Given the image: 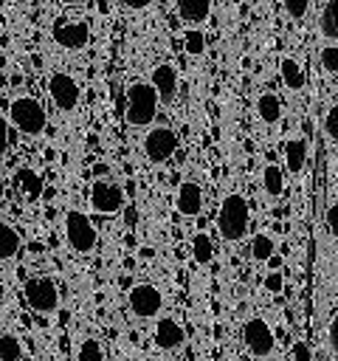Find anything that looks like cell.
Returning <instances> with one entry per match:
<instances>
[{
	"instance_id": "52a82bcc",
	"label": "cell",
	"mask_w": 338,
	"mask_h": 361,
	"mask_svg": "<svg viewBox=\"0 0 338 361\" xmlns=\"http://www.w3.org/2000/svg\"><path fill=\"white\" fill-rule=\"evenodd\" d=\"M48 96H51V102H54L62 113H70V110L79 107L82 87H79V82H76L70 73L56 71V73H51V79H48Z\"/></svg>"
},
{
	"instance_id": "d590c367",
	"label": "cell",
	"mask_w": 338,
	"mask_h": 361,
	"mask_svg": "<svg viewBox=\"0 0 338 361\" xmlns=\"http://www.w3.org/2000/svg\"><path fill=\"white\" fill-rule=\"evenodd\" d=\"M155 0H121V6H127V8H132V11H144V8H149Z\"/></svg>"
},
{
	"instance_id": "4fadbf2b",
	"label": "cell",
	"mask_w": 338,
	"mask_h": 361,
	"mask_svg": "<svg viewBox=\"0 0 338 361\" xmlns=\"http://www.w3.org/2000/svg\"><path fill=\"white\" fill-rule=\"evenodd\" d=\"M175 209L183 214V217H197L203 212V189L194 183V180H186L177 186L175 192Z\"/></svg>"
},
{
	"instance_id": "7c38bea8",
	"label": "cell",
	"mask_w": 338,
	"mask_h": 361,
	"mask_svg": "<svg viewBox=\"0 0 338 361\" xmlns=\"http://www.w3.org/2000/svg\"><path fill=\"white\" fill-rule=\"evenodd\" d=\"M149 85L155 87L158 99H161L163 104H169V102L175 99V93H177V71H175V65L158 62V65L152 68V73H149Z\"/></svg>"
},
{
	"instance_id": "5bb4252c",
	"label": "cell",
	"mask_w": 338,
	"mask_h": 361,
	"mask_svg": "<svg viewBox=\"0 0 338 361\" xmlns=\"http://www.w3.org/2000/svg\"><path fill=\"white\" fill-rule=\"evenodd\" d=\"M183 341H186V333H183V327L175 319H158V324H155V344L161 350H177V347H183Z\"/></svg>"
},
{
	"instance_id": "ba28073f",
	"label": "cell",
	"mask_w": 338,
	"mask_h": 361,
	"mask_svg": "<svg viewBox=\"0 0 338 361\" xmlns=\"http://www.w3.org/2000/svg\"><path fill=\"white\" fill-rule=\"evenodd\" d=\"M87 200H90V209L99 212V214H115L124 209V189L113 180H93L90 183V192H87Z\"/></svg>"
},
{
	"instance_id": "d6986e66",
	"label": "cell",
	"mask_w": 338,
	"mask_h": 361,
	"mask_svg": "<svg viewBox=\"0 0 338 361\" xmlns=\"http://www.w3.org/2000/svg\"><path fill=\"white\" fill-rule=\"evenodd\" d=\"M256 116L262 124H276L282 118V99L273 93V90H265L256 96Z\"/></svg>"
},
{
	"instance_id": "2e32d148",
	"label": "cell",
	"mask_w": 338,
	"mask_h": 361,
	"mask_svg": "<svg viewBox=\"0 0 338 361\" xmlns=\"http://www.w3.org/2000/svg\"><path fill=\"white\" fill-rule=\"evenodd\" d=\"M177 3V17L189 25H203L211 14V0H175Z\"/></svg>"
},
{
	"instance_id": "8d00e7d4",
	"label": "cell",
	"mask_w": 338,
	"mask_h": 361,
	"mask_svg": "<svg viewBox=\"0 0 338 361\" xmlns=\"http://www.w3.org/2000/svg\"><path fill=\"white\" fill-rule=\"evenodd\" d=\"M59 3H65V6H82V3H87V0H59Z\"/></svg>"
},
{
	"instance_id": "3957f363",
	"label": "cell",
	"mask_w": 338,
	"mask_h": 361,
	"mask_svg": "<svg viewBox=\"0 0 338 361\" xmlns=\"http://www.w3.org/2000/svg\"><path fill=\"white\" fill-rule=\"evenodd\" d=\"M8 121L23 135H28V138L42 135L45 133V124H48L45 110H42V104L34 96H17V99H11V104H8Z\"/></svg>"
},
{
	"instance_id": "8fae6325",
	"label": "cell",
	"mask_w": 338,
	"mask_h": 361,
	"mask_svg": "<svg viewBox=\"0 0 338 361\" xmlns=\"http://www.w3.org/2000/svg\"><path fill=\"white\" fill-rule=\"evenodd\" d=\"M242 341H245V347L254 358H268L273 353V344H276L273 330L268 327V322H262L256 316L242 324Z\"/></svg>"
},
{
	"instance_id": "44dd1931",
	"label": "cell",
	"mask_w": 338,
	"mask_h": 361,
	"mask_svg": "<svg viewBox=\"0 0 338 361\" xmlns=\"http://www.w3.org/2000/svg\"><path fill=\"white\" fill-rule=\"evenodd\" d=\"M262 189H265L268 197H279L284 192V172H282V166L268 164L262 169Z\"/></svg>"
},
{
	"instance_id": "f546056e",
	"label": "cell",
	"mask_w": 338,
	"mask_h": 361,
	"mask_svg": "<svg viewBox=\"0 0 338 361\" xmlns=\"http://www.w3.org/2000/svg\"><path fill=\"white\" fill-rule=\"evenodd\" d=\"M282 8L290 20H301L310 11V0H282Z\"/></svg>"
},
{
	"instance_id": "6da1fadb",
	"label": "cell",
	"mask_w": 338,
	"mask_h": 361,
	"mask_svg": "<svg viewBox=\"0 0 338 361\" xmlns=\"http://www.w3.org/2000/svg\"><path fill=\"white\" fill-rule=\"evenodd\" d=\"M248 223H251V209L248 200L239 192H228L217 209V231L225 243H239L248 234Z\"/></svg>"
},
{
	"instance_id": "7a4b0ae2",
	"label": "cell",
	"mask_w": 338,
	"mask_h": 361,
	"mask_svg": "<svg viewBox=\"0 0 338 361\" xmlns=\"http://www.w3.org/2000/svg\"><path fill=\"white\" fill-rule=\"evenodd\" d=\"M158 93L149 82H132L124 93V121L130 127H149L158 116Z\"/></svg>"
},
{
	"instance_id": "f1b7e54d",
	"label": "cell",
	"mask_w": 338,
	"mask_h": 361,
	"mask_svg": "<svg viewBox=\"0 0 338 361\" xmlns=\"http://www.w3.org/2000/svg\"><path fill=\"white\" fill-rule=\"evenodd\" d=\"M76 361H104V350L96 338H84L76 350Z\"/></svg>"
},
{
	"instance_id": "e575fe53",
	"label": "cell",
	"mask_w": 338,
	"mask_h": 361,
	"mask_svg": "<svg viewBox=\"0 0 338 361\" xmlns=\"http://www.w3.org/2000/svg\"><path fill=\"white\" fill-rule=\"evenodd\" d=\"M8 149V121L0 116V155H6Z\"/></svg>"
},
{
	"instance_id": "4316f807",
	"label": "cell",
	"mask_w": 338,
	"mask_h": 361,
	"mask_svg": "<svg viewBox=\"0 0 338 361\" xmlns=\"http://www.w3.org/2000/svg\"><path fill=\"white\" fill-rule=\"evenodd\" d=\"M318 62H321V68H324L327 73L338 76V42H327V45H321V51H318Z\"/></svg>"
},
{
	"instance_id": "8992f818",
	"label": "cell",
	"mask_w": 338,
	"mask_h": 361,
	"mask_svg": "<svg viewBox=\"0 0 338 361\" xmlns=\"http://www.w3.org/2000/svg\"><path fill=\"white\" fill-rule=\"evenodd\" d=\"M141 149H144V155H146V161H152V164H163V161H169L172 155H175V149H177V135H175V130L172 127H149L146 133H144V138H141Z\"/></svg>"
},
{
	"instance_id": "d4e9b609",
	"label": "cell",
	"mask_w": 338,
	"mask_h": 361,
	"mask_svg": "<svg viewBox=\"0 0 338 361\" xmlns=\"http://www.w3.org/2000/svg\"><path fill=\"white\" fill-rule=\"evenodd\" d=\"M0 361H23V344L17 336H0Z\"/></svg>"
},
{
	"instance_id": "ffe728a7",
	"label": "cell",
	"mask_w": 338,
	"mask_h": 361,
	"mask_svg": "<svg viewBox=\"0 0 338 361\" xmlns=\"http://www.w3.org/2000/svg\"><path fill=\"white\" fill-rule=\"evenodd\" d=\"M318 31L324 39L338 42V0H327L318 14Z\"/></svg>"
},
{
	"instance_id": "9a60e30c",
	"label": "cell",
	"mask_w": 338,
	"mask_h": 361,
	"mask_svg": "<svg viewBox=\"0 0 338 361\" xmlns=\"http://www.w3.org/2000/svg\"><path fill=\"white\" fill-rule=\"evenodd\" d=\"M279 76H282L284 87L293 90V93L304 90V85H307V73H304L301 62L293 59V56H282V62H279Z\"/></svg>"
},
{
	"instance_id": "1f68e13d",
	"label": "cell",
	"mask_w": 338,
	"mask_h": 361,
	"mask_svg": "<svg viewBox=\"0 0 338 361\" xmlns=\"http://www.w3.org/2000/svg\"><path fill=\"white\" fill-rule=\"evenodd\" d=\"M324 223H327V231L338 240V203H332L330 209H327V214H324Z\"/></svg>"
},
{
	"instance_id": "5b68a950",
	"label": "cell",
	"mask_w": 338,
	"mask_h": 361,
	"mask_svg": "<svg viewBox=\"0 0 338 361\" xmlns=\"http://www.w3.org/2000/svg\"><path fill=\"white\" fill-rule=\"evenodd\" d=\"M51 37L65 51H82L90 42V25L73 17H56L51 25Z\"/></svg>"
},
{
	"instance_id": "e0dca14e",
	"label": "cell",
	"mask_w": 338,
	"mask_h": 361,
	"mask_svg": "<svg viewBox=\"0 0 338 361\" xmlns=\"http://www.w3.org/2000/svg\"><path fill=\"white\" fill-rule=\"evenodd\" d=\"M14 189H17V195L25 197V200H37V197L42 195V178H39L34 169L23 166V169L14 172Z\"/></svg>"
},
{
	"instance_id": "836d02e7",
	"label": "cell",
	"mask_w": 338,
	"mask_h": 361,
	"mask_svg": "<svg viewBox=\"0 0 338 361\" xmlns=\"http://www.w3.org/2000/svg\"><path fill=\"white\" fill-rule=\"evenodd\" d=\"M293 361H310V350L304 341H296L293 344Z\"/></svg>"
},
{
	"instance_id": "4dcf8cb0",
	"label": "cell",
	"mask_w": 338,
	"mask_h": 361,
	"mask_svg": "<svg viewBox=\"0 0 338 361\" xmlns=\"http://www.w3.org/2000/svg\"><path fill=\"white\" fill-rule=\"evenodd\" d=\"M327 344H330V353L338 355V310L332 313V319L327 324Z\"/></svg>"
},
{
	"instance_id": "484cf974",
	"label": "cell",
	"mask_w": 338,
	"mask_h": 361,
	"mask_svg": "<svg viewBox=\"0 0 338 361\" xmlns=\"http://www.w3.org/2000/svg\"><path fill=\"white\" fill-rule=\"evenodd\" d=\"M183 48H186L189 56H200V54L206 51V34H203L200 28H189V31L183 34Z\"/></svg>"
},
{
	"instance_id": "7402d4cb",
	"label": "cell",
	"mask_w": 338,
	"mask_h": 361,
	"mask_svg": "<svg viewBox=\"0 0 338 361\" xmlns=\"http://www.w3.org/2000/svg\"><path fill=\"white\" fill-rule=\"evenodd\" d=\"M20 251V234L11 223L0 220V259H11Z\"/></svg>"
},
{
	"instance_id": "277c9868",
	"label": "cell",
	"mask_w": 338,
	"mask_h": 361,
	"mask_svg": "<svg viewBox=\"0 0 338 361\" xmlns=\"http://www.w3.org/2000/svg\"><path fill=\"white\" fill-rule=\"evenodd\" d=\"M65 240L76 254H90L99 243V231H96V226L90 223V217L84 212L70 209L65 214Z\"/></svg>"
},
{
	"instance_id": "d6a6232c",
	"label": "cell",
	"mask_w": 338,
	"mask_h": 361,
	"mask_svg": "<svg viewBox=\"0 0 338 361\" xmlns=\"http://www.w3.org/2000/svg\"><path fill=\"white\" fill-rule=\"evenodd\" d=\"M282 285H284V282H282V274H279V271H273V274H268V276H265V288H268L270 293H279V290H282Z\"/></svg>"
},
{
	"instance_id": "9c48e42d",
	"label": "cell",
	"mask_w": 338,
	"mask_h": 361,
	"mask_svg": "<svg viewBox=\"0 0 338 361\" xmlns=\"http://www.w3.org/2000/svg\"><path fill=\"white\" fill-rule=\"evenodd\" d=\"M25 302L37 313H54L59 307V290L48 276H31L25 282Z\"/></svg>"
},
{
	"instance_id": "ac0fdd59",
	"label": "cell",
	"mask_w": 338,
	"mask_h": 361,
	"mask_svg": "<svg viewBox=\"0 0 338 361\" xmlns=\"http://www.w3.org/2000/svg\"><path fill=\"white\" fill-rule=\"evenodd\" d=\"M304 164H307V141L301 135L287 138L284 141V166H287V172L299 175L304 169Z\"/></svg>"
},
{
	"instance_id": "30bf717a",
	"label": "cell",
	"mask_w": 338,
	"mask_h": 361,
	"mask_svg": "<svg viewBox=\"0 0 338 361\" xmlns=\"http://www.w3.org/2000/svg\"><path fill=\"white\" fill-rule=\"evenodd\" d=\"M127 305H130V310H132L138 319H155V316L161 313V307H163V293H161L155 285L141 282V285L130 288Z\"/></svg>"
},
{
	"instance_id": "74e56055",
	"label": "cell",
	"mask_w": 338,
	"mask_h": 361,
	"mask_svg": "<svg viewBox=\"0 0 338 361\" xmlns=\"http://www.w3.org/2000/svg\"><path fill=\"white\" fill-rule=\"evenodd\" d=\"M14 3H20V6H25V3H31V0H14Z\"/></svg>"
},
{
	"instance_id": "603a6c76",
	"label": "cell",
	"mask_w": 338,
	"mask_h": 361,
	"mask_svg": "<svg viewBox=\"0 0 338 361\" xmlns=\"http://www.w3.org/2000/svg\"><path fill=\"white\" fill-rule=\"evenodd\" d=\"M192 257H194V262H200V265L211 262V257H214V243H211V237H208L206 231H197V234L192 237Z\"/></svg>"
},
{
	"instance_id": "cb8c5ba5",
	"label": "cell",
	"mask_w": 338,
	"mask_h": 361,
	"mask_svg": "<svg viewBox=\"0 0 338 361\" xmlns=\"http://www.w3.org/2000/svg\"><path fill=\"white\" fill-rule=\"evenodd\" d=\"M273 251H276V243H273V237H270V234H256V237L251 240V257H254L256 262L270 259V257H273Z\"/></svg>"
},
{
	"instance_id": "83f0119b",
	"label": "cell",
	"mask_w": 338,
	"mask_h": 361,
	"mask_svg": "<svg viewBox=\"0 0 338 361\" xmlns=\"http://www.w3.org/2000/svg\"><path fill=\"white\" fill-rule=\"evenodd\" d=\"M321 130H324L327 141L338 144V102H332V104L327 107V113H324V118H321Z\"/></svg>"
}]
</instances>
